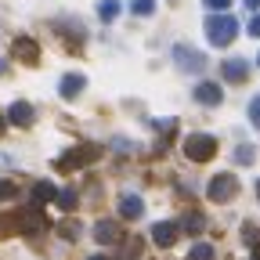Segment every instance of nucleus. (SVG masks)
Masks as SVG:
<instances>
[{"label":"nucleus","instance_id":"obj_27","mask_svg":"<svg viewBox=\"0 0 260 260\" xmlns=\"http://www.w3.org/2000/svg\"><path fill=\"white\" fill-rule=\"evenodd\" d=\"M4 126H8V116H0V134H4Z\"/></svg>","mask_w":260,"mask_h":260},{"label":"nucleus","instance_id":"obj_28","mask_svg":"<svg viewBox=\"0 0 260 260\" xmlns=\"http://www.w3.org/2000/svg\"><path fill=\"white\" fill-rule=\"evenodd\" d=\"M246 4H249V8H253V11H256V8H260V0H246Z\"/></svg>","mask_w":260,"mask_h":260},{"label":"nucleus","instance_id":"obj_17","mask_svg":"<svg viewBox=\"0 0 260 260\" xmlns=\"http://www.w3.org/2000/svg\"><path fill=\"white\" fill-rule=\"evenodd\" d=\"M54 203H58L61 210H76V191H73V188H61V191H54Z\"/></svg>","mask_w":260,"mask_h":260},{"label":"nucleus","instance_id":"obj_24","mask_svg":"<svg viewBox=\"0 0 260 260\" xmlns=\"http://www.w3.org/2000/svg\"><path fill=\"white\" fill-rule=\"evenodd\" d=\"M228 4H232V0H206V11H228Z\"/></svg>","mask_w":260,"mask_h":260},{"label":"nucleus","instance_id":"obj_3","mask_svg":"<svg viewBox=\"0 0 260 260\" xmlns=\"http://www.w3.org/2000/svg\"><path fill=\"white\" fill-rule=\"evenodd\" d=\"M94 159H98V145H76L65 155H58V170H80V167H87Z\"/></svg>","mask_w":260,"mask_h":260},{"label":"nucleus","instance_id":"obj_26","mask_svg":"<svg viewBox=\"0 0 260 260\" xmlns=\"http://www.w3.org/2000/svg\"><path fill=\"white\" fill-rule=\"evenodd\" d=\"M249 37H260V15L249 18Z\"/></svg>","mask_w":260,"mask_h":260},{"label":"nucleus","instance_id":"obj_29","mask_svg":"<svg viewBox=\"0 0 260 260\" xmlns=\"http://www.w3.org/2000/svg\"><path fill=\"white\" fill-rule=\"evenodd\" d=\"M90 260H109V256H90Z\"/></svg>","mask_w":260,"mask_h":260},{"label":"nucleus","instance_id":"obj_2","mask_svg":"<svg viewBox=\"0 0 260 260\" xmlns=\"http://www.w3.org/2000/svg\"><path fill=\"white\" fill-rule=\"evenodd\" d=\"M184 155H188L191 162H210V159L217 155V141H213L210 134H191V138L184 141Z\"/></svg>","mask_w":260,"mask_h":260},{"label":"nucleus","instance_id":"obj_18","mask_svg":"<svg viewBox=\"0 0 260 260\" xmlns=\"http://www.w3.org/2000/svg\"><path fill=\"white\" fill-rule=\"evenodd\" d=\"M188 260H213V246H210V242H195Z\"/></svg>","mask_w":260,"mask_h":260},{"label":"nucleus","instance_id":"obj_25","mask_svg":"<svg viewBox=\"0 0 260 260\" xmlns=\"http://www.w3.org/2000/svg\"><path fill=\"white\" fill-rule=\"evenodd\" d=\"M11 195H15V184H11V181H0V203L11 199Z\"/></svg>","mask_w":260,"mask_h":260},{"label":"nucleus","instance_id":"obj_14","mask_svg":"<svg viewBox=\"0 0 260 260\" xmlns=\"http://www.w3.org/2000/svg\"><path fill=\"white\" fill-rule=\"evenodd\" d=\"M141 199L138 195H119V217H126V220H134V217H141Z\"/></svg>","mask_w":260,"mask_h":260},{"label":"nucleus","instance_id":"obj_1","mask_svg":"<svg viewBox=\"0 0 260 260\" xmlns=\"http://www.w3.org/2000/svg\"><path fill=\"white\" fill-rule=\"evenodd\" d=\"M235 32H239V22L232 15H210L206 18V37H210L213 47H228L235 40Z\"/></svg>","mask_w":260,"mask_h":260},{"label":"nucleus","instance_id":"obj_4","mask_svg":"<svg viewBox=\"0 0 260 260\" xmlns=\"http://www.w3.org/2000/svg\"><path fill=\"white\" fill-rule=\"evenodd\" d=\"M210 199L213 203H228V199H232V195L239 191V177H232V174H217L213 181H210Z\"/></svg>","mask_w":260,"mask_h":260},{"label":"nucleus","instance_id":"obj_9","mask_svg":"<svg viewBox=\"0 0 260 260\" xmlns=\"http://www.w3.org/2000/svg\"><path fill=\"white\" fill-rule=\"evenodd\" d=\"M8 119H11L15 126H29L32 119H37V112H32V105H29V102H15V105L8 109Z\"/></svg>","mask_w":260,"mask_h":260},{"label":"nucleus","instance_id":"obj_31","mask_svg":"<svg viewBox=\"0 0 260 260\" xmlns=\"http://www.w3.org/2000/svg\"><path fill=\"white\" fill-rule=\"evenodd\" d=\"M256 195H260V181H256Z\"/></svg>","mask_w":260,"mask_h":260},{"label":"nucleus","instance_id":"obj_15","mask_svg":"<svg viewBox=\"0 0 260 260\" xmlns=\"http://www.w3.org/2000/svg\"><path fill=\"white\" fill-rule=\"evenodd\" d=\"M54 199V184L51 181H40V184H32V206H44Z\"/></svg>","mask_w":260,"mask_h":260},{"label":"nucleus","instance_id":"obj_11","mask_svg":"<svg viewBox=\"0 0 260 260\" xmlns=\"http://www.w3.org/2000/svg\"><path fill=\"white\" fill-rule=\"evenodd\" d=\"M249 76V65L242 61V58H228L224 61V80H232V83H242Z\"/></svg>","mask_w":260,"mask_h":260},{"label":"nucleus","instance_id":"obj_16","mask_svg":"<svg viewBox=\"0 0 260 260\" xmlns=\"http://www.w3.org/2000/svg\"><path fill=\"white\" fill-rule=\"evenodd\" d=\"M119 0H102V4H98V15H102V22H112L116 15H119Z\"/></svg>","mask_w":260,"mask_h":260},{"label":"nucleus","instance_id":"obj_23","mask_svg":"<svg viewBox=\"0 0 260 260\" xmlns=\"http://www.w3.org/2000/svg\"><path fill=\"white\" fill-rule=\"evenodd\" d=\"M249 119H253V126H260V98L249 102Z\"/></svg>","mask_w":260,"mask_h":260},{"label":"nucleus","instance_id":"obj_12","mask_svg":"<svg viewBox=\"0 0 260 260\" xmlns=\"http://www.w3.org/2000/svg\"><path fill=\"white\" fill-rule=\"evenodd\" d=\"M94 239L105 242V246L116 242V239H119V224H112V220H98V224H94Z\"/></svg>","mask_w":260,"mask_h":260},{"label":"nucleus","instance_id":"obj_10","mask_svg":"<svg viewBox=\"0 0 260 260\" xmlns=\"http://www.w3.org/2000/svg\"><path fill=\"white\" fill-rule=\"evenodd\" d=\"M220 98H224V90L217 83H199L195 87V102L199 105H220Z\"/></svg>","mask_w":260,"mask_h":260},{"label":"nucleus","instance_id":"obj_22","mask_svg":"<svg viewBox=\"0 0 260 260\" xmlns=\"http://www.w3.org/2000/svg\"><path fill=\"white\" fill-rule=\"evenodd\" d=\"M235 159L242 162V167H249V162H253V148H249V145H239V152H235Z\"/></svg>","mask_w":260,"mask_h":260},{"label":"nucleus","instance_id":"obj_32","mask_svg":"<svg viewBox=\"0 0 260 260\" xmlns=\"http://www.w3.org/2000/svg\"><path fill=\"white\" fill-rule=\"evenodd\" d=\"M256 61H260V58H256Z\"/></svg>","mask_w":260,"mask_h":260},{"label":"nucleus","instance_id":"obj_21","mask_svg":"<svg viewBox=\"0 0 260 260\" xmlns=\"http://www.w3.org/2000/svg\"><path fill=\"white\" fill-rule=\"evenodd\" d=\"M61 235H65V239H80V224H76V220H65V224H61Z\"/></svg>","mask_w":260,"mask_h":260},{"label":"nucleus","instance_id":"obj_5","mask_svg":"<svg viewBox=\"0 0 260 260\" xmlns=\"http://www.w3.org/2000/svg\"><path fill=\"white\" fill-rule=\"evenodd\" d=\"M11 54H15L18 61H25V65H37V61H40V47H37V40H32V37H15V40H11Z\"/></svg>","mask_w":260,"mask_h":260},{"label":"nucleus","instance_id":"obj_8","mask_svg":"<svg viewBox=\"0 0 260 260\" xmlns=\"http://www.w3.org/2000/svg\"><path fill=\"white\" fill-rule=\"evenodd\" d=\"M15 217H18V232H25V235L40 232V228L47 224V220L40 217V210H22V213H15Z\"/></svg>","mask_w":260,"mask_h":260},{"label":"nucleus","instance_id":"obj_6","mask_svg":"<svg viewBox=\"0 0 260 260\" xmlns=\"http://www.w3.org/2000/svg\"><path fill=\"white\" fill-rule=\"evenodd\" d=\"M177 232H181L177 224L159 220V224H152V242H155V246H162V249H170V246L177 242Z\"/></svg>","mask_w":260,"mask_h":260},{"label":"nucleus","instance_id":"obj_19","mask_svg":"<svg viewBox=\"0 0 260 260\" xmlns=\"http://www.w3.org/2000/svg\"><path fill=\"white\" fill-rule=\"evenodd\" d=\"M181 224H184V232H203V224H206V220H203L199 213H188Z\"/></svg>","mask_w":260,"mask_h":260},{"label":"nucleus","instance_id":"obj_7","mask_svg":"<svg viewBox=\"0 0 260 260\" xmlns=\"http://www.w3.org/2000/svg\"><path fill=\"white\" fill-rule=\"evenodd\" d=\"M174 58H177L181 69H188V73H203V65H206V58L199 51H191V47H174Z\"/></svg>","mask_w":260,"mask_h":260},{"label":"nucleus","instance_id":"obj_30","mask_svg":"<svg viewBox=\"0 0 260 260\" xmlns=\"http://www.w3.org/2000/svg\"><path fill=\"white\" fill-rule=\"evenodd\" d=\"M256 260H260V246H256Z\"/></svg>","mask_w":260,"mask_h":260},{"label":"nucleus","instance_id":"obj_13","mask_svg":"<svg viewBox=\"0 0 260 260\" xmlns=\"http://www.w3.org/2000/svg\"><path fill=\"white\" fill-rule=\"evenodd\" d=\"M87 87V80L80 73H69V76H61V98H80V90Z\"/></svg>","mask_w":260,"mask_h":260},{"label":"nucleus","instance_id":"obj_20","mask_svg":"<svg viewBox=\"0 0 260 260\" xmlns=\"http://www.w3.org/2000/svg\"><path fill=\"white\" fill-rule=\"evenodd\" d=\"M155 11V0H134V15H152Z\"/></svg>","mask_w":260,"mask_h":260}]
</instances>
